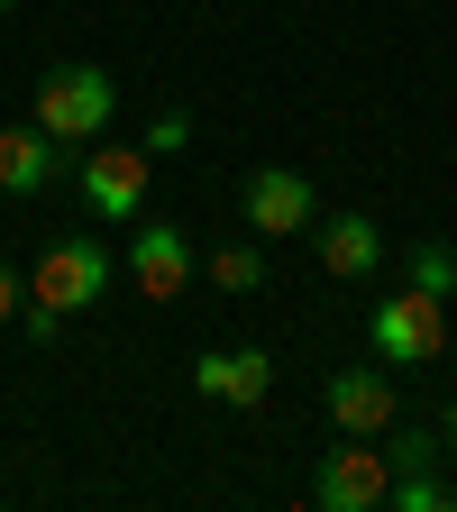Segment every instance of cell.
Instances as JSON below:
<instances>
[{
	"label": "cell",
	"instance_id": "cell-11",
	"mask_svg": "<svg viewBox=\"0 0 457 512\" xmlns=\"http://www.w3.org/2000/svg\"><path fill=\"white\" fill-rule=\"evenodd\" d=\"M55 165H64V147L46 138L37 119H28V128H0V192H46Z\"/></svg>",
	"mask_w": 457,
	"mask_h": 512
},
{
	"label": "cell",
	"instance_id": "cell-3",
	"mask_svg": "<svg viewBox=\"0 0 457 512\" xmlns=\"http://www.w3.org/2000/svg\"><path fill=\"white\" fill-rule=\"evenodd\" d=\"M147 174H156L147 147H101L92 138V156L74 165V192H83L92 220H147Z\"/></svg>",
	"mask_w": 457,
	"mask_h": 512
},
{
	"label": "cell",
	"instance_id": "cell-13",
	"mask_svg": "<svg viewBox=\"0 0 457 512\" xmlns=\"http://www.w3.org/2000/svg\"><path fill=\"white\" fill-rule=\"evenodd\" d=\"M384 467H394V476L439 467V430H384Z\"/></svg>",
	"mask_w": 457,
	"mask_h": 512
},
{
	"label": "cell",
	"instance_id": "cell-15",
	"mask_svg": "<svg viewBox=\"0 0 457 512\" xmlns=\"http://www.w3.org/2000/svg\"><path fill=\"white\" fill-rule=\"evenodd\" d=\"M183 138H192V119H183V110H165V119H156V128H147V156H174V147H183Z\"/></svg>",
	"mask_w": 457,
	"mask_h": 512
},
{
	"label": "cell",
	"instance_id": "cell-6",
	"mask_svg": "<svg viewBox=\"0 0 457 512\" xmlns=\"http://www.w3.org/2000/svg\"><path fill=\"white\" fill-rule=\"evenodd\" d=\"M384 485H394V467H384V439H348V448H330V458H320L311 503H320V512H375Z\"/></svg>",
	"mask_w": 457,
	"mask_h": 512
},
{
	"label": "cell",
	"instance_id": "cell-19",
	"mask_svg": "<svg viewBox=\"0 0 457 512\" xmlns=\"http://www.w3.org/2000/svg\"><path fill=\"white\" fill-rule=\"evenodd\" d=\"M0 10H19V0H0Z\"/></svg>",
	"mask_w": 457,
	"mask_h": 512
},
{
	"label": "cell",
	"instance_id": "cell-7",
	"mask_svg": "<svg viewBox=\"0 0 457 512\" xmlns=\"http://www.w3.org/2000/svg\"><path fill=\"white\" fill-rule=\"evenodd\" d=\"M192 394L229 403V412H256L275 394V357L266 348H202V357H192Z\"/></svg>",
	"mask_w": 457,
	"mask_h": 512
},
{
	"label": "cell",
	"instance_id": "cell-14",
	"mask_svg": "<svg viewBox=\"0 0 457 512\" xmlns=\"http://www.w3.org/2000/svg\"><path fill=\"white\" fill-rule=\"evenodd\" d=\"M412 284H421V293H439V302L457 293V256H448L439 238H430V247H412Z\"/></svg>",
	"mask_w": 457,
	"mask_h": 512
},
{
	"label": "cell",
	"instance_id": "cell-5",
	"mask_svg": "<svg viewBox=\"0 0 457 512\" xmlns=\"http://www.w3.org/2000/svg\"><path fill=\"white\" fill-rule=\"evenodd\" d=\"M238 211H247L256 238H302V229L320 220V192H311L293 165H256V174L238 183Z\"/></svg>",
	"mask_w": 457,
	"mask_h": 512
},
{
	"label": "cell",
	"instance_id": "cell-8",
	"mask_svg": "<svg viewBox=\"0 0 457 512\" xmlns=\"http://www.w3.org/2000/svg\"><path fill=\"white\" fill-rule=\"evenodd\" d=\"M192 275H202V256H192V238L183 229H165V220H147L138 238H128V284H138L147 302H174Z\"/></svg>",
	"mask_w": 457,
	"mask_h": 512
},
{
	"label": "cell",
	"instance_id": "cell-9",
	"mask_svg": "<svg viewBox=\"0 0 457 512\" xmlns=\"http://www.w3.org/2000/svg\"><path fill=\"white\" fill-rule=\"evenodd\" d=\"M320 403H330V421L348 430V439H384L394 430V375H366V366H339L330 384H320Z\"/></svg>",
	"mask_w": 457,
	"mask_h": 512
},
{
	"label": "cell",
	"instance_id": "cell-1",
	"mask_svg": "<svg viewBox=\"0 0 457 512\" xmlns=\"http://www.w3.org/2000/svg\"><path fill=\"white\" fill-rule=\"evenodd\" d=\"M110 110H119V83L101 74V64H55V74L37 83V128L55 147H92L110 128Z\"/></svg>",
	"mask_w": 457,
	"mask_h": 512
},
{
	"label": "cell",
	"instance_id": "cell-18",
	"mask_svg": "<svg viewBox=\"0 0 457 512\" xmlns=\"http://www.w3.org/2000/svg\"><path fill=\"white\" fill-rule=\"evenodd\" d=\"M439 448H448V458H457V403H448V439H439Z\"/></svg>",
	"mask_w": 457,
	"mask_h": 512
},
{
	"label": "cell",
	"instance_id": "cell-16",
	"mask_svg": "<svg viewBox=\"0 0 457 512\" xmlns=\"http://www.w3.org/2000/svg\"><path fill=\"white\" fill-rule=\"evenodd\" d=\"M19 330H28V339H37V348H46V339H55V330H64V311H55V302H19Z\"/></svg>",
	"mask_w": 457,
	"mask_h": 512
},
{
	"label": "cell",
	"instance_id": "cell-10",
	"mask_svg": "<svg viewBox=\"0 0 457 512\" xmlns=\"http://www.w3.org/2000/svg\"><path fill=\"white\" fill-rule=\"evenodd\" d=\"M311 247H320V266H330L339 284H366L384 266V229L366 211H339V220H311Z\"/></svg>",
	"mask_w": 457,
	"mask_h": 512
},
{
	"label": "cell",
	"instance_id": "cell-2",
	"mask_svg": "<svg viewBox=\"0 0 457 512\" xmlns=\"http://www.w3.org/2000/svg\"><path fill=\"white\" fill-rule=\"evenodd\" d=\"M366 339H375V357H384V366H430V357L448 348V302H439V293H421V284H403L394 302H375Z\"/></svg>",
	"mask_w": 457,
	"mask_h": 512
},
{
	"label": "cell",
	"instance_id": "cell-12",
	"mask_svg": "<svg viewBox=\"0 0 457 512\" xmlns=\"http://www.w3.org/2000/svg\"><path fill=\"white\" fill-rule=\"evenodd\" d=\"M202 275H211V293H256V284H266V247H256V238L211 247V256H202Z\"/></svg>",
	"mask_w": 457,
	"mask_h": 512
},
{
	"label": "cell",
	"instance_id": "cell-4",
	"mask_svg": "<svg viewBox=\"0 0 457 512\" xmlns=\"http://www.w3.org/2000/svg\"><path fill=\"white\" fill-rule=\"evenodd\" d=\"M110 293V247L101 238H55L28 275V302H55V311H92Z\"/></svg>",
	"mask_w": 457,
	"mask_h": 512
},
{
	"label": "cell",
	"instance_id": "cell-17",
	"mask_svg": "<svg viewBox=\"0 0 457 512\" xmlns=\"http://www.w3.org/2000/svg\"><path fill=\"white\" fill-rule=\"evenodd\" d=\"M19 302H28V293H19V275L0 266V320H19Z\"/></svg>",
	"mask_w": 457,
	"mask_h": 512
}]
</instances>
